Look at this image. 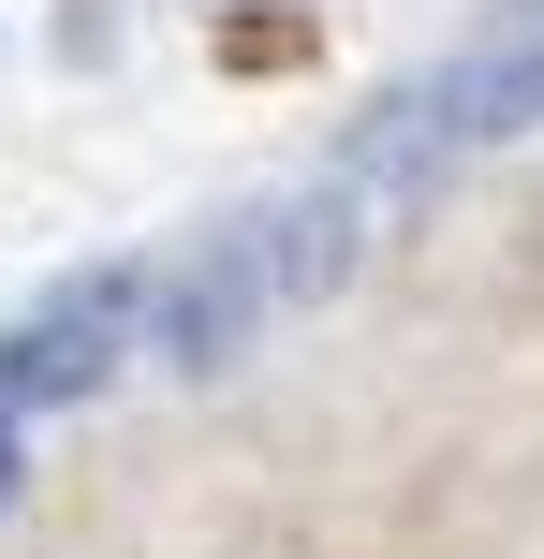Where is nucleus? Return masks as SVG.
Segmentation results:
<instances>
[{"mask_svg":"<svg viewBox=\"0 0 544 559\" xmlns=\"http://www.w3.org/2000/svg\"><path fill=\"white\" fill-rule=\"evenodd\" d=\"M265 324H280V280H265V206L206 222L192 251L147 280V338H162V368H235Z\"/></svg>","mask_w":544,"mask_h":559,"instance_id":"1","label":"nucleus"},{"mask_svg":"<svg viewBox=\"0 0 544 559\" xmlns=\"http://www.w3.org/2000/svg\"><path fill=\"white\" fill-rule=\"evenodd\" d=\"M133 338H147V295H133V280L45 295L29 324H0V413H74V397H104L118 368H133Z\"/></svg>","mask_w":544,"mask_h":559,"instance_id":"2","label":"nucleus"},{"mask_svg":"<svg viewBox=\"0 0 544 559\" xmlns=\"http://www.w3.org/2000/svg\"><path fill=\"white\" fill-rule=\"evenodd\" d=\"M457 163H471V133H457V104H442V74H412V88H368V104L339 118V177H353L368 206H398V222H412V206H427Z\"/></svg>","mask_w":544,"mask_h":559,"instance_id":"3","label":"nucleus"},{"mask_svg":"<svg viewBox=\"0 0 544 559\" xmlns=\"http://www.w3.org/2000/svg\"><path fill=\"white\" fill-rule=\"evenodd\" d=\"M368 222H383V206L353 192L339 163H324L310 192H280V206H265V280H280V324H294V309H339V295H353V265H368Z\"/></svg>","mask_w":544,"mask_h":559,"instance_id":"4","label":"nucleus"},{"mask_svg":"<svg viewBox=\"0 0 544 559\" xmlns=\"http://www.w3.org/2000/svg\"><path fill=\"white\" fill-rule=\"evenodd\" d=\"M442 104H457L471 163H486V147H544V29H500L486 15V45L442 59Z\"/></svg>","mask_w":544,"mask_h":559,"instance_id":"5","label":"nucleus"},{"mask_svg":"<svg viewBox=\"0 0 544 559\" xmlns=\"http://www.w3.org/2000/svg\"><path fill=\"white\" fill-rule=\"evenodd\" d=\"M15 486H29V413H0V515H15Z\"/></svg>","mask_w":544,"mask_h":559,"instance_id":"6","label":"nucleus"},{"mask_svg":"<svg viewBox=\"0 0 544 559\" xmlns=\"http://www.w3.org/2000/svg\"><path fill=\"white\" fill-rule=\"evenodd\" d=\"M500 29H544V0H500Z\"/></svg>","mask_w":544,"mask_h":559,"instance_id":"7","label":"nucleus"}]
</instances>
